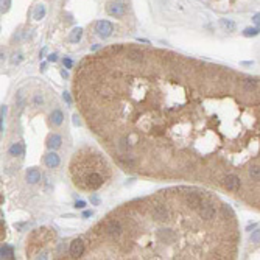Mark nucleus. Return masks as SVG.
Here are the masks:
<instances>
[{
	"label": "nucleus",
	"mask_w": 260,
	"mask_h": 260,
	"mask_svg": "<svg viewBox=\"0 0 260 260\" xmlns=\"http://www.w3.org/2000/svg\"><path fill=\"white\" fill-rule=\"evenodd\" d=\"M163 142L182 179L220 185L260 209V79L196 61L168 103Z\"/></svg>",
	"instance_id": "f257e3e1"
},
{
	"label": "nucleus",
	"mask_w": 260,
	"mask_h": 260,
	"mask_svg": "<svg viewBox=\"0 0 260 260\" xmlns=\"http://www.w3.org/2000/svg\"><path fill=\"white\" fill-rule=\"evenodd\" d=\"M87 258H235L240 241L227 204L195 187L123 204L84 237Z\"/></svg>",
	"instance_id": "f03ea898"
},
{
	"label": "nucleus",
	"mask_w": 260,
	"mask_h": 260,
	"mask_svg": "<svg viewBox=\"0 0 260 260\" xmlns=\"http://www.w3.org/2000/svg\"><path fill=\"white\" fill-rule=\"evenodd\" d=\"M69 171L73 185L83 191L98 190L112 177V168L104 156L90 146L79 148L72 156Z\"/></svg>",
	"instance_id": "7ed1b4c3"
},
{
	"label": "nucleus",
	"mask_w": 260,
	"mask_h": 260,
	"mask_svg": "<svg viewBox=\"0 0 260 260\" xmlns=\"http://www.w3.org/2000/svg\"><path fill=\"white\" fill-rule=\"evenodd\" d=\"M95 31H97L101 37H109L114 33V25L107 20H98L95 25Z\"/></svg>",
	"instance_id": "20e7f679"
},
{
	"label": "nucleus",
	"mask_w": 260,
	"mask_h": 260,
	"mask_svg": "<svg viewBox=\"0 0 260 260\" xmlns=\"http://www.w3.org/2000/svg\"><path fill=\"white\" fill-rule=\"evenodd\" d=\"M84 246H86V244L83 243V240H79V238L73 240L72 244H70V249H69L70 257H72V258H79L81 255L84 254Z\"/></svg>",
	"instance_id": "39448f33"
},
{
	"label": "nucleus",
	"mask_w": 260,
	"mask_h": 260,
	"mask_svg": "<svg viewBox=\"0 0 260 260\" xmlns=\"http://www.w3.org/2000/svg\"><path fill=\"white\" fill-rule=\"evenodd\" d=\"M106 9H107V12H109L111 16H114V17H120V16L125 14L126 6L123 5L121 2H111V3H107Z\"/></svg>",
	"instance_id": "423d86ee"
},
{
	"label": "nucleus",
	"mask_w": 260,
	"mask_h": 260,
	"mask_svg": "<svg viewBox=\"0 0 260 260\" xmlns=\"http://www.w3.org/2000/svg\"><path fill=\"white\" fill-rule=\"evenodd\" d=\"M44 160H45V165H47L48 168H54V167L59 165V156H58L56 153H48V154L44 157Z\"/></svg>",
	"instance_id": "0eeeda50"
},
{
	"label": "nucleus",
	"mask_w": 260,
	"mask_h": 260,
	"mask_svg": "<svg viewBox=\"0 0 260 260\" xmlns=\"http://www.w3.org/2000/svg\"><path fill=\"white\" fill-rule=\"evenodd\" d=\"M61 145H62V139H61L59 134H51L50 137H48V140H47V146L51 148V149H56Z\"/></svg>",
	"instance_id": "6e6552de"
},
{
	"label": "nucleus",
	"mask_w": 260,
	"mask_h": 260,
	"mask_svg": "<svg viewBox=\"0 0 260 260\" xmlns=\"http://www.w3.org/2000/svg\"><path fill=\"white\" fill-rule=\"evenodd\" d=\"M26 181H28L30 184H36L40 181V171L37 168H30L28 171H26Z\"/></svg>",
	"instance_id": "1a4fd4ad"
},
{
	"label": "nucleus",
	"mask_w": 260,
	"mask_h": 260,
	"mask_svg": "<svg viewBox=\"0 0 260 260\" xmlns=\"http://www.w3.org/2000/svg\"><path fill=\"white\" fill-rule=\"evenodd\" d=\"M62 120H64V114L59 111V109H54V111L51 112V121H53L56 126H59L61 123H62Z\"/></svg>",
	"instance_id": "9d476101"
},
{
	"label": "nucleus",
	"mask_w": 260,
	"mask_h": 260,
	"mask_svg": "<svg viewBox=\"0 0 260 260\" xmlns=\"http://www.w3.org/2000/svg\"><path fill=\"white\" fill-rule=\"evenodd\" d=\"M0 257L2 258H12L14 257V251H12V248L9 244H5L2 249H0Z\"/></svg>",
	"instance_id": "9b49d317"
},
{
	"label": "nucleus",
	"mask_w": 260,
	"mask_h": 260,
	"mask_svg": "<svg viewBox=\"0 0 260 260\" xmlns=\"http://www.w3.org/2000/svg\"><path fill=\"white\" fill-rule=\"evenodd\" d=\"M22 153H23V143H14L9 148V154H12V156H19Z\"/></svg>",
	"instance_id": "f8f14e48"
},
{
	"label": "nucleus",
	"mask_w": 260,
	"mask_h": 260,
	"mask_svg": "<svg viewBox=\"0 0 260 260\" xmlns=\"http://www.w3.org/2000/svg\"><path fill=\"white\" fill-rule=\"evenodd\" d=\"M220 23H221L223 28L227 30V31H234V30H235V23L232 22V20H229V19H221Z\"/></svg>",
	"instance_id": "ddd939ff"
},
{
	"label": "nucleus",
	"mask_w": 260,
	"mask_h": 260,
	"mask_svg": "<svg viewBox=\"0 0 260 260\" xmlns=\"http://www.w3.org/2000/svg\"><path fill=\"white\" fill-rule=\"evenodd\" d=\"M81 36H83V30H81V28H75V30L70 33L69 39H70V42H78V40L81 39Z\"/></svg>",
	"instance_id": "4468645a"
},
{
	"label": "nucleus",
	"mask_w": 260,
	"mask_h": 260,
	"mask_svg": "<svg viewBox=\"0 0 260 260\" xmlns=\"http://www.w3.org/2000/svg\"><path fill=\"white\" fill-rule=\"evenodd\" d=\"M45 16V8L42 6V5H39L37 8H36V11H34V20H40V19H42Z\"/></svg>",
	"instance_id": "2eb2a0df"
},
{
	"label": "nucleus",
	"mask_w": 260,
	"mask_h": 260,
	"mask_svg": "<svg viewBox=\"0 0 260 260\" xmlns=\"http://www.w3.org/2000/svg\"><path fill=\"white\" fill-rule=\"evenodd\" d=\"M260 33V28L257 26V28H246L244 31H243V34L246 36V37H251V36H257Z\"/></svg>",
	"instance_id": "dca6fc26"
},
{
	"label": "nucleus",
	"mask_w": 260,
	"mask_h": 260,
	"mask_svg": "<svg viewBox=\"0 0 260 260\" xmlns=\"http://www.w3.org/2000/svg\"><path fill=\"white\" fill-rule=\"evenodd\" d=\"M251 241H254V243H258V241H260V229H258V230H255V232H252V235H251Z\"/></svg>",
	"instance_id": "f3484780"
},
{
	"label": "nucleus",
	"mask_w": 260,
	"mask_h": 260,
	"mask_svg": "<svg viewBox=\"0 0 260 260\" xmlns=\"http://www.w3.org/2000/svg\"><path fill=\"white\" fill-rule=\"evenodd\" d=\"M9 5H11V0H2V12H6L9 9Z\"/></svg>",
	"instance_id": "a211bd4d"
},
{
	"label": "nucleus",
	"mask_w": 260,
	"mask_h": 260,
	"mask_svg": "<svg viewBox=\"0 0 260 260\" xmlns=\"http://www.w3.org/2000/svg\"><path fill=\"white\" fill-rule=\"evenodd\" d=\"M252 22L258 26V28H260V12H258V14H255L254 17H252Z\"/></svg>",
	"instance_id": "6ab92c4d"
},
{
	"label": "nucleus",
	"mask_w": 260,
	"mask_h": 260,
	"mask_svg": "<svg viewBox=\"0 0 260 260\" xmlns=\"http://www.w3.org/2000/svg\"><path fill=\"white\" fill-rule=\"evenodd\" d=\"M64 65L67 67V69H70V67L73 65V62H72V59H69V58H65V59H64Z\"/></svg>",
	"instance_id": "aec40b11"
},
{
	"label": "nucleus",
	"mask_w": 260,
	"mask_h": 260,
	"mask_svg": "<svg viewBox=\"0 0 260 260\" xmlns=\"http://www.w3.org/2000/svg\"><path fill=\"white\" fill-rule=\"evenodd\" d=\"M84 206H86L84 201H76V204H75V207H78V209H83Z\"/></svg>",
	"instance_id": "412c9836"
},
{
	"label": "nucleus",
	"mask_w": 260,
	"mask_h": 260,
	"mask_svg": "<svg viewBox=\"0 0 260 260\" xmlns=\"http://www.w3.org/2000/svg\"><path fill=\"white\" fill-rule=\"evenodd\" d=\"M62 98H64L67 103H70V101H72V100H70V95H69V93H65V92L62 93Z\"/></svg>",
	"instance_id": "4be33fe9"
},
{
	"label": "nucleus",
	"mask_w": 260,
	"mask_h": 260,
	"mask_svg": "<svg viewBox=\"0 0 260 260\" xmlns=\"http://www.w3.org/2000/svg\"><path fill=\"white\" fill-rule=\"evenodd\" d=\"M34 101H36V104L42 103V95H36V97H34Z\"/></svg>",
	"instance_id": "5701e85b"
},
{
	"label": "nucleus",
	"mask_w": 260,
	"mask_h": 260,
	"mask_svg": "<svg viewBox=\"0 0 260 260\" xmlns=\"http://www.w3.org/2000/svg\"><path fill=\"white\" fill-rule=\"evenodd\" d=\"M56 59H58V58H56V54H50V56H48V61H50V62H54Z\"/></svg>",
	"instance_id": "b1692460"
},
{
	"label": "nucleus",
	"mask_w": 260,
	"mask_h": 260,
	"mask_svg": "<svg viewBox=\"0 0 260 260\" xmlns=\"http://www.w3.org/2000/svg\"><path fill=\"white\" fill-rule=\"evenodd\" d=\"M90 201H92V202H93V204H98V202H100V199H98V198H97V196H93V198H92V199H90Z\"/></svg>",
	"instance_id": "393cba45"
},
{
	"label": "nucleus",
	"mask_w": 260,
	"mask_h": 260,
	"mask_svg": "<svg viewBox=\"0 0 260 260\" xmlns=\"http://www.w3.org/2000/svg\"><path fill=\"white\" fill-rule=\"evenodd\" d=\"M83 215H84V216H86V218H87V216H90V215H92V212H89V210H87V212H84V213H83Z\"/></svg>",
	"instance_id": "a878e982"
}]
</instances>
